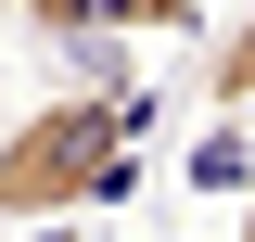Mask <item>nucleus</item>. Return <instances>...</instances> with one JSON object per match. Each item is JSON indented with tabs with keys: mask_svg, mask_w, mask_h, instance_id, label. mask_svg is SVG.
<instances>
[{
	"mask_svg": "<svg viewBox=\"0 0 255 242\" xmlns=\"http://www.w3.org/2000/svg\"><path fill=\"white\" fill-rule=\"evenodd\" d=\"M140 127H153L140 77H77V90L26 102L0 127V230H51V217L128 204L140 191Z\"/></svg>",
	"mask_w": 255,
	"mask_h": 242,
	"instance_id": "1",
	"label": "nucleus"
},
{
	"mask_svg": "<svg viewBox=\"0 0 255 242\" xmlns=\"http://www.w3.org/2000/svg\"><path fill=\"white\" fill-rule=\"evenodd\" d=\"M0 26L38 38V51H90V38H191L204 26V0H0Z\"/></svg>",
	"mask_w": 255,
	"mask_h": 242,
	"instance_id": "2",
	"label": "nucleus"
},
{
	"mask_svg": "<svg viewBox=\"0 0 255 242\" xmlns=\"http://www.w3.org/2000/svg\"><path fill=\"white\" fill-rule=\"evenodd\" d=\"M191 191H217V204L255 191V127H243V115H217L204 140H191Z\"/></svg>",
	"mask_w": 255,
	"mask_h": 242,
	"instance_id": "3",
	"label": "nucleus"
},
{
	"mask_svg": "<svg viewBox=\"0 0 255 242\" xmlns=\"http://www.w3.org/2000/svg\"><path fill=\"white\" fill-rule=\"evenodd\" d=\"M204 102H217V115H243V102H255V0L204 38Z\"/></svg>",
	"mask_w": 255,
	"mask_h": 242,
	"instance_id": "4",
	"label": "nucleus"
},
{
	"mask_svg": "<svg viewBox=\"0 0 255 242\" xmlns=\"http://www.w3.org/2000/svg\"><path fill=\"white\" fill-rule=\"evenodd\" d=\"M230 242H255V191H243V217H230Z\"/></svg>",
	"mask_w": 255,
	"mask_h": 242,
	"instance_id": "5",
	"label": "nucleus"
},
{
	"mask_svg": "<svg viewBox=\"0 0 255 242\" xmlns=\"http://www.w3.org/2000/svg\"><path fill=\"white\" fill-rule=\"evenodd\" d=\"M243 127H255V102H243Z\"/></svg>",
	"mask_w": 255,
	"mask_h": 242,
	"instance_id": "6",
	"label": "nucleus"
}]
</instances>
